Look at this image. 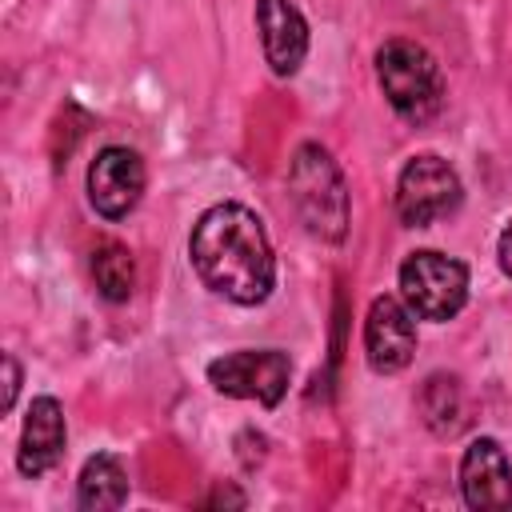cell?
Instances as JSON below:
<instances>
[{
  "label": "cell",
  "instance_id": "cell-1",
  "mask_svg": "<svg viewBox=\"0 0 512 512\" xmlns=\"http://www.w3.org/2000/svg\"><path fill=\"white\" fill-rule=\"evenodd\" d=\"M188 256L204 288H212L216 296L240 308H256L272 296L276 260H272L268 232L260 216L236 200H224L200 212L188 236Z\"/></svg>",
  "mask_w": 512,
  "mask_h": 512
},
{
  "label": "cell",
  "instance_id": "cell-2",
  "mask_svg": "<svg viewBox=\"0 0 512 512\" xmlns=\"http://www.w3.org/2000/svg\"><path fill=\"white\" fill-rule=\"evenodd\" d=\"M288 200L308 236L340 244L348 232V184L340 164L320 144H300L288 160Z\"/></svg>",
  "mask_w": 512,
  "mask_h": 512
},
{
  "label": "cell",
  "instance_id": "cell-3",
  "mask_svg": "<svg viewBox=\"0 0 512 512\" xmlns=\"http://www.w3.org/2000/svg\"><path fill=\"white\" fill-rule=\"evenodd\" d=\"M376 80H380L388 104L396 108V116H404L408 124L432 120L444 104L440 64L416 40H388L376 52Z\"/></svg>",
  "mask_w": 512,
  "mask_h": 512
},
{
  "label": "cell",
  "instance_id": "cell-4",
  "mask_svg": "<svg viewBox=\"0 0 512 512\" xmlns=\"http://www.w3.org/2000/svg\"><path fill=\"white\" fill-rule=\"evenodd\" d=\"M400 296L420 320H452L468 300V268L444 252L420 248L400 264Z\"/></svg>",
  "mask_w": 512,
  "mask_h": 512
},
{
  "label": "cell",
  "instance_id": "cell-5",
  "mask_svg": "<svg viewBox=\"0 0 512 512\" xmlns=\"http://www.w3.org/2000/svg\"><path fill=\"white\" fill-rule=\"evenodd\" d=\"M460 200H464V188H460V176L448 160H440L432 152H420L400 168V180H396V216H400V224L428 228L432 220L452 216L460 208Z\"/></svg>",
  "mask_w": 512,
  "mask_h": 512
},
{
  "label": "cell",
  "instance_id": "cell-6",
  "mask_svg": "<svg viewBox=\"0 0 512 512\" xmlns=\"http://www.w3.org/2000/svg\"><path fill=\"white\" fill-rule=\"evenodd\" d=\"M292 360L280 348H240L208 364V384L236 400H260L264 408H276L288 392Z\"/></svg>",
  "mask_w": 512,
  "mask_h": 512
},
{
  "label": "cell",
  "instance_id": "cell-7",
  "mask_svg": "<svg viewBox=\"0 0 512 512\" xmlns=\"http://www.w3.org/2000/svg\"><path fill=\"white\" fill-rule=\"evenodd\" d=\"M144 160L124 144H108L88 164V204L104 220H124L144 196Z\"/></svg>",
  "mask_w": 512,
  "mask_h": 512
},
{
  "label": "cell",
  "instance_id": "cell-8",
  "mask_svg": "<svg viewBox=\"0 0 512 512\" xmlns=\"http://www.w3.org/2000/svg\"><path fill=\"white\" fill-rule=\"evenodd\" d=\"M416 352V324H412V308L400 304L396 296H376L368 304L364 316V356L368 368L380 376H392L400 368H408Z\"/></svg>",
  "mask_w": 512,
  "mask_h": 512
},
{
  "label": "cell",
  "instance_id": "cell-9",
  "mask_svg": "<svg viewBox=\"0 0 512 512\" xmlns=\"http://www.w3.org/2000/svg\"><path fill=\"white\" fill-rule=\"evenodd\" d=\"M460 496L476 512H504L512 508V464L500 440L480 436L464 448L460 460Z\"/></svg>",
  "mask_w": 512,
  "mask_h": 512
},
{
  "label": "cell",
  "instance_id": "cell-10",
  "mask_svg": "<svg viewBox=\"0 0 512 512\" xmlns=\"http://www.w3.org/2000/svg\"><path fill=\"white\" fill-rule=\"evenodd\" d=\"M264 60L276 76H292L308 56V24L292 0H256Z\"/></svg>",
  "mask_w": 512,
  "mask_h": 512
},
{
  "label": "cell",
  "instance_id": "cell-11",
  "mask_svg": "<svg viewBox=\"0 0 512 512\" xmlns=\"http://www.w3.org/2000/svg\"><path fill=\"white\" fill-rule=\"evenodd\" d=\"M68 444V424H64V408L52 396H36L24 412V432H20V448H16V468L24 476H44Z\"/></svg>",
  "mask_w": 512,
  "mask_h": 512
},
{
  "label": "cell",
  "instance_id": "cell-12",
  "mask_svg": "<svg viewBox=\"0 0 512 512\" xmlns=\"http://www.w3.org/2000/svg\"><path fill=\"white\" fill-rule=\"evenodd\" d=\"M416 408H420V420L436 436H456L468 420L464 416V388L452 372H432L416 392Z\"/></svg>",
  "mask_w": 512,
  "mask_h": 512
},
{
  "label": "cell",
  "instance_id": "cell-13",
  "mask_svg": "<svg viewBox=\"0 0 512 512\" xmlns=\"http://www.w3.org/2000/svg\"><path fill=\"white\" fill-rule=\"evenodd\" d=\"M128 500V472L112 452H96L84 460L80 480H76V504L96 512V508H120Z\"/></svg>",
  "mask_w": 512,
  "mask_h": 512
},
{
  "label": "cell",
  "instance_id": "cell-14",
  "mask_svg": "<svg viewBox=\"0 0 512 512\" xmlns=\"http://www.w3.org/2000/svg\"><path fill=\"white\" fill-rule=\"evenodd\" d=\"M92 280H96V292L112 304H124L136 288V264H132V252L120 244V240H100L92 248Z\"/></svg>",
  "mask_w": 512,
  "mask_h": 512
},
{
  "label": "cell",
  "instance_id": "cell-15",
  "mask_svg": "<svg viewBox=\"0 0 512 512\" xmlns=\"http://www.w3.org/2000/svg\"><path fill=\"white\" fill-rule=\"evenodd\" d=\"M16 392H20V364L12 352H4V412H12Z\"/></svg>",
  "mask_w": 512,
  "mask_h": 512
},
{
  "label": "cell",
  "instance_id": "cell-16",
  "mask_svg": "<svg viewBox=\"0 0 512 512\" xmlns=\"http://www.w3.org/2000/svg\"><path fill=\"white\" fill-rule=\"evenodd\" d=\"M204 508H244V492H236V488H216V492H208V500H204Z\"/></svg>",
  "mask_w": 512,
  "mask_h": 512
},
{
  "label": "cell",
  "instance_id": "cell-17",
  "mask_svg": "<svg viewBox=\"0 0 512 512\" xmlns=\"http://www.w3.org/2000/svg\"><path fill=\"white\" fill-rule=\"evenodd\" d=\"M496 256H500L504 276H512V220L504 224V232H500V240H496Z\"/></svg>",
  "mask_w": 512,
  "mask_h": 512
}]
</instances>
